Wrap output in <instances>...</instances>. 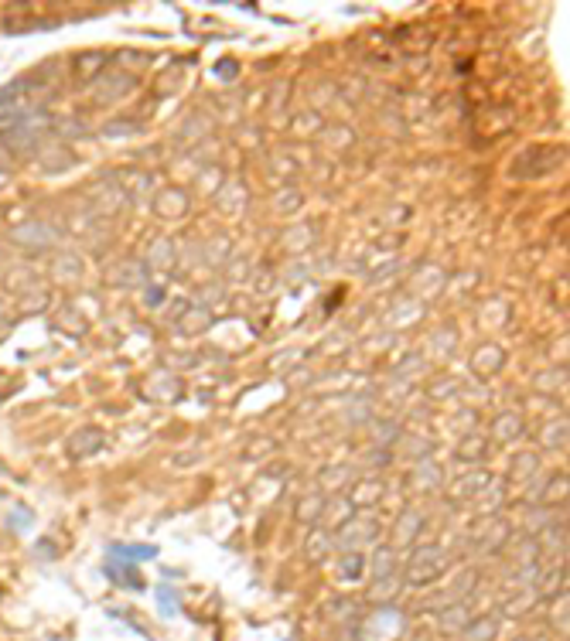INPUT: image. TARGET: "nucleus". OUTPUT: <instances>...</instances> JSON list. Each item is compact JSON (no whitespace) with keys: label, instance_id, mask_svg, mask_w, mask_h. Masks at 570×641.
Instances as JSON below:
<instances>
[{"label":"nucleus","instance_id":"f257e3e1","mask_svg":"<svg viewBox=\"0 0 570 641\" xmlns=\"http://www.w3.org/2000/svg\"><path fill=\"white\" fill-rule=\"evenodd\" d=\"M441 570H444V556H441V549H427V553H420L417 560H413L410 580H413V584H427V580H434Z\"/></svg>","mask_w":570,"mask_h":641}]
</instances>
